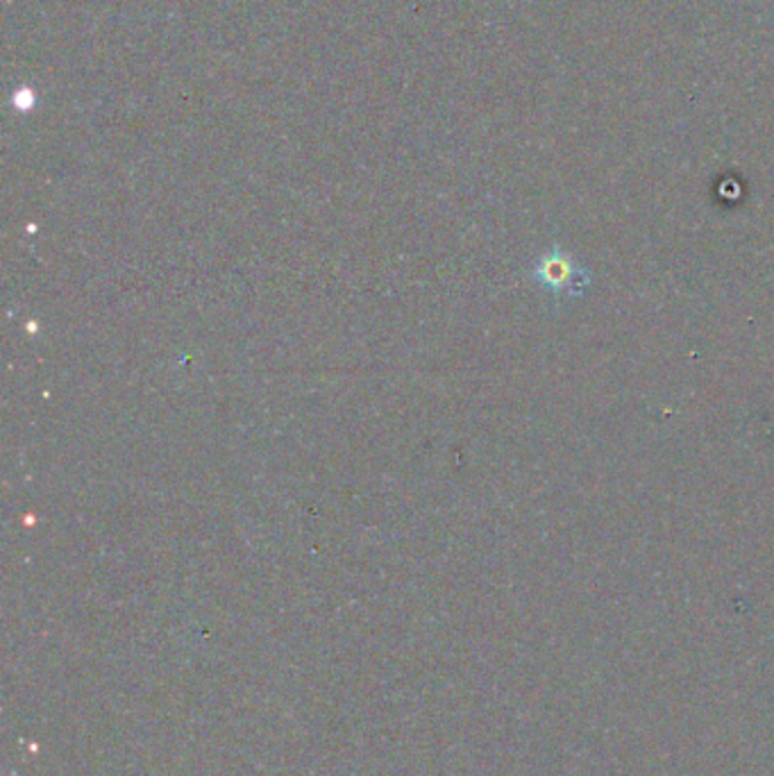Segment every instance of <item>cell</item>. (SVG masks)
Returning a JSON list of instances; mask_svg holds the SVG:
<instances>
[{"instance_id": "obj_1", "label": "cell", "mask_w": 774, "mask_h": 776, "mask_svg": "<svg viewBox=\"0 0 774 776\" xmlns=\"http://www.w3.org/2000/svg\"><path fill=\"white\" fill-rule=\"evenodd\" d=\"M531 278L538 286H543L546 291L561 297H577L591 284L588 268L577 259H572L559 246L550 248L546 255L538 257V261L534 263Z\"/></svg>"}]
</instances>
